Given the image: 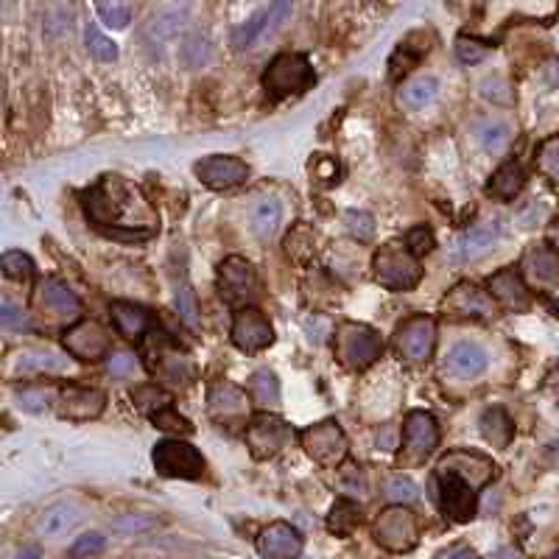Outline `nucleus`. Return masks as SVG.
Segmentation results:
<instances>
[{
	"instance_id": "nucleus-7",
	"label": "nucleus",
	"mask_w": 559,
	"mask_h": 559,
	"mask_svg": "<svg viewBox=\"0 0 559 559\" xmlns=\"http://www.w3.org/2000/svg\"><path fill=\"white\" fill-rule=\"evenodd\" d=\"M375 540L381 548L403 554L419 540V517L409 506H389L375 520Z\"/></svg>"
},
{
	"instance_id": "nucleus-27",
	"label": "nucleus",
	"mask_w": 559,
	"mask_h": 559,
	"mask_svg": "<svg viewBox=\"0 0 559 559\" xmlns=\"http://www.w3.org/2000/svg\"><path fill=\"white\" fill-rule=\"evenodd\" d=\"M40 303L45 311H51L59 319H76L82 313V303L76 294L62 280H45L40 288Z\"/></svg>"
},
{
	"instance_id": "nucleus-24",
	"label": "nucleus",
	"mask_w": 559,
	"mask_h": 559,
	"mask_svg": "<svg viewBox=\"0 0 559 559\" xmlns=\"http://www.w3.org/2000/svg\"><path fill=\"white\" fill-rule=\"evenodd\" d=\"M487 291H489V297L501 303L504 308H515V311L529 308V288H525V280L515 266L492 275L487 283Z\"/></svg>"
},
{
	"instance_id": "nucleus-33",
	"label": "nucleus",
	"mask_w": 559,
	"mask_h": 559,
	"mask_svg": "<svg viewBox=\"0 0 559 559\" xmlns=\"http://www.w3.org/2000/svg\"><path fill=\"white\" fill-rule=\"evenodd\" d=\"M79 523V509L71 506V504H56L51 506L45 515H43V523H40V532L45 537H59L64 532H71L73 525Z\"/></svg>"
},
{
	"instance_id": "nucleus-15",
	"label": "nucleus",
	"mask_w": 559,
	"mask_h": 559,
	"mask_svg": "<svg viewBox=\"0 0 559 559\" xmlns=\"http://www.w3.org/2000/svg\"><path fill=\"white\" fill-rule=\"evenodd\" d=\"M196 177H199L207 188L213 190H226V188H236L249 177L246 162L238 157H229V154H213L196 162Z\"/></svg>"
},
{
	"instance_id": "nucleus-52",
	"label": "nucleus",
	"mask_w": 559,
	"mask_h": 559,
	"mask_svg": "<svg viewBox=\"0 0 559 559\" xmlns=\"http://www.w3.org/2000/svg\"><path fill=\"white\" fill-rule=\"evenodd\" d=\"M101 548H104V537L98 535V532H90V535H82V537L73 543L71 556H73V559H90V556H95Z\"/></svg>"
},
{
	"instance_id": "nucleus-14",
	"label": "nucleus",
	"mask_w": 559,
	"mask_h": 559,
	"mask_svg": "<svg viewBox=\"0 0 559 559\" xmlns=\"http://www.w3.org/2000/svg\"><path fill=\"white\" fill-rule=\"evenodd\" d=\"M207 414L218 425H238L249 417L246 391L229 381H216L207 391Z\"/></svg>"
},
{
	"instance_id": "nucleus-22",
	"label": "nucleus",
	"mask_w": 559,
	"mask_h": 559,
	"mask_svg": "<svg viewBox=\"0 0 559 559\" xmlns=\"http://www.w3.org/2000/svg\"><path fill=\"white\" fill-rule=\"evenodd\" d=\"M288 14H291V4H285V0H280V4H272V6H266V9H257L244 25H238V28L233 31V48H236V51L249 48L260 34H266V31L277 28Z\"/></svg>"
},
{
	"instance_id": "nucleus-10",
	"label": "nucleus",
	"mask_w": 559,
	"mask_h": 559,
	"mask_svg": "<svg viewBox=\"0 0 559 559\" xmlns=\"http://www.w3.org/2000/svg\"><path fill=\"white\" fill-rule=\"evenodd\" d=\"M291 439H294L291 425L285 419L269 414V411L255 414L249 419V425H246V445H249L255 458H272V456H277L280 450H285L291 445Z\"/></svg>"
},
{
	"instance_id": "nucleus-38",
	"label": "nucleus",
	"mask_w": 559,
	"mask_h": 559,
	"mask_svg": "<svg viewBox=\"0 0 559 559\" xmlns=\"http://www.w3.org/2000/svg\"><path fill=\"white\" fill-rule=\"evenodd\" d=\"M210 40L207 37H199V34H193L188 37L182 45H179V62L185 64L188 71H196V68H205V64L210 62Z\"/></svg>"
},
{
	"instance_id": "nucleus-8",
	"label": "nucleus",
	"mask_w": 559,
	"mask_h": 559,
	"mask_svg": "<svg viewBox=\"0 0 559 559\" xmlns=\"http://www.w3.org/2000/svg\"><path fill=\"white\" fill-rule=\"evenodd\" d=\"M313 82H316L313 68H311V62L303 53H280L269 64L266 76H263V84H266V90L275 98L305 92Z\"/></svg>"
},
{
	"instance_id": "nucleus-28",
	"label": "nucleus",
	"mask_w": 559,
	"mask_h": 559,
	"mask_svg": "<svg viewBox=\"0 0 559 559\" xmlns=\"http://www.w3.org/2000/svg\"><path fill=\"white\" fill-rule=\"evenodd\" d=\"M112 319L126 339H143L151 327V316L140 305L131 303H112Z\"/></svg>"
},
{
	"instance_id": "nucleus-6",
	"label": "nucleus",
	"mask_w": 559,
	"mask_h": 559,
	"mask_svg": "<svg viewBox=\"0 0 559 559\" xmlns=\"http://www.w3.org/2000/svg\"><path fill=\"white\" fill-rule=\"evenodd\" d=\"M151 462H154V470L166 478H188V481H196L205 476V458L202 453L196 450L193 445L188 442H179V439H162L154 445V453H151Z\"/></svg>"
},
{
	"instance_id": "nucleus-26",
	"label": "nucleus",
	"mask_w": 559,
	"mask_h": 559,
	"mask_svg": "<svg viewBox=\"0 0 559 559\" xmlns=\"http://www.w3.org/2000/svg\"><path fill=\"white\" fill-rule=\"evenodd\" d=\"M523 269L537 285H559V252L548 244H537L525 252Z\"/></svg>"
},
{
	"instance_id": "nucleus-11",
	"label": "nucleus",
	"mask_w": 559,
	"mask_h": 559,
	"mask_svg": "<svg viewBox=\"0 0 559 559\" xmlns=\"http://www.w3.org/2000/svg\"><path fill=\"white\" fill-rule=\"evenodd\" d=\"M218 294L226 305H246L257 297V275L246 257H226L218 266Z\"/></svg>"
},
{
	"instance_id": "nucleus-4",
	"label": "nucleus",
	"mask_w": 559,
	"mask_h": 559,
	"mask_svg": "<svg viewBox=\"0 0 559 559\" xmlns=\"http://www.w3.org/2000/svg\"><path fill=\"white\" fill-rule=\"evenodd\" d=\"M383 352V342L381 336L372 331V327L361 324V322H344L336 331V355L339 361L352 370V372H364L367 367H372L375 361Z\"/></svg>"
},
{
	"instance_id": "nucleus-55",
	"label": "nucleus",
	"mask_w": 559,
	"mask_h": 559,
	"mask_svg": "<svg viewBox=\"0 0 559 559\" xmlns=\"http://www.w3.org/2000/svg\"><path fill=\"white\" fill-rule=\"evenodd\" d=\"M456 56L462 59L465 64H476L487 56V45H481L478 40H470V37H458L456 40Z\"/></svg>"
},
{
	"instance_id": "nucleus-3",
	"label": "nucleus",
	"mask_w": 559,
	"mask_h": 559,
	"mask_svg": "<svg viewBox=\"0 0 559 559\" xmlns=\"http://www.w3.org/2000/svg\"><path fill=\"white\" fill-rule=\"evenodd\" d=\"M146 361L149 370L162 386L182 389L193 381V361L188 358L185 350L177 347V342L169 333H157L151 331L146 339Z\"/></svg>"
},
{
	"instance_id": "nucleus-56",
	"label": "nucleus",
	"mask_w": 559,
	"mask_h": 559,
	"mask_svg": "<svg viewBox=\"0 0 559 559\" xmlns=\"http://www.w3.org/2000/svg\"><path fill=\"white\" fill-rule=\"evenodd\" d=\"M0 324H4L6 331H14V327L25 324V313L17 305H12V300H4L0 303Z\"/></svg>"
},
{
	"instance_id": "nucleus-45",
	"label": "nucleus",
	"mask_w": 559,
	"mask_h": 559,
	"mask_svg": "<svg viewBox=\"0 0 559 559\" xmlns=\"http://www.w3.org/2000/svg\"><path fill=\"white\" fill-rule=\"evenodd\" d=\"M135 403H138L149 417H154V414H159L162 409L171 406V398H169V394H162L157 386H140V389L135 391Z\"/></svg>"
},
{
	"instance_id": "nucleus-18",
	"label": "nucleus",
	"mask_w": 559,
	"mask_h": 559,
	"mask_svg": "<svg viewBox=\"0 0 559 559\" xmlns=\"http://www.w3.org/2000/svg\"><path fill=\"white\" fill-rule=\"evenodd\" d=\"M501 229H504L501 218H487V221H478L476 226L465 229V233L456 238V244L450 246V260L467 263V260L481 257L492 244L501 238Z\"/></svg>"
},
{
	"instance_id": "nucleus-59",
	"label": "nucleus",
	"mask_w": 559,
	"mask_h": 559,
	"mask_svg": "<svg viewBox=\"0 0 559 559\" xmlns=\"http://www.w3.org/2000/svg\"><path fill=\"white\" fill-rule=\"evenodd\" d=\"M437 559H478V554L470 545H453V548L442 551Z\"/></svg>"
},
{
	"instance_id": "nucleus-43",
	"label": "nucleus",
	"mask_w": 559,
	"mask_h": 559,
	"mask_svg": "<svg viewBox=\"0 0 559 559\" xmlns=\"http://www.w3.org/2000/svg\"><path fill=\"white\" fill-rule=\"evenodd\" d=\"M84 40H87V51H90L95 59H101V62H112V59H118V48H115V43L107 40V37L101 34V31H98L95 23L87 25Z\"/></svg>"
},
{
	"instance_id": "nucleus-47",
	"label": "nucleus",
	"mask_w": 559,
	"mask_h": 559,
	"mask_svg": "<svg viewBox=\"0 0 559 559\" xmlns=\"http://www.w3.org/2000/svg\"><path fill=\"white\" fill-rule=\"evenodd\" d=\"M53 398V389H20L17 391V406L23 411H45Z\"/></svg>"
},
{
	"instance_id": "nucleus-39",
	"label": "nucleus",
	"mask_w": 559,
	"mask_h": 559,
	"mask_svg": "<svg viewBox=\"0 0 559 559\" xmlns=\"http://www.w3.org/2000/svg\"><path fill=\"white\" fill-rule=\"evenodd\" d=\"M537 171L559 188V138H548L537 149Z\"/></svg>"
},
{
	"instance_id": "nucleus-35",
	"label": "nucleus",
	"mask_w": 559,
	"mask_h": 559,
	"mask_svg": "<svg viewBox=\"0 0 559 559\" xmlns=\"http://www.w3.org/2000/svg\"><path fill=\"white\" fill-rule=\"evenodd\" d=\"M280 218H283V210L275 199H263L255 205L252 210V226H255V233L260 241H269L275 233H277V226H280Z\"/></svg>"
},
{
	"instance_id": "nucleus-49",
	"label": "nucleus",
	"mask_w": 559,
	"mask_h": 559,
	"mask_svg": "<svg viewBox=\"0 0 559 559\" xmlns=\"http://www.w3.org/2000/svg\"><path fill=\"white\" fill-rule=\"evenodd\" d=\"M95 12L110 28H126L131 23V9L126 4H115V0L112 4H98Z\"/></svg>"
},
{
	"instance_id": "nucleus-2",
	"label": "nucleus",
	"mask_w": 559,
	"mask_h": 559,
	"mask_svg": "<svg viewBox=\"0 0 559 559\" xmlns=\"http://www.w3.org/2000/svg\"><path fill=\"white\" fill-rule=\"evenodd\" d=\"M498 467L489 456L476 450H450L439 458L431 478V496L453 523H467L476 517L478 492L496 481Z\"/></svg>"
},
{
	"instance_id": "nucleus-31",
	"label": "nucleus",
	"mask_w": 559,
	"mask_h": 559,
	"mask_svg": "<svg viewBox=\"0 0 559 559\" xmlns=\"http://www.w3.org/2000/svg\"><path fill=\"white\" fill-rule=\"evenodd\" d=\"M437 90H439V84L434 76H417V79H409L406 84H400L398 101L406 110H422L437 98Z\"/></svg>"
},
{
	"instance_id": "nucleus-60",
	"label": "nucleus",
	"mask_w": 559,
	"mask_h": 559,
	"mask_svg": "<svg viewBox=\"0 0 559 559\" xmlns=\"http://www.w3.org/2000/svg\"><path fill=\"white\" fill-rule=\"evenodd\" d=\"M378 445L383 448V450H394L398 448V434H394V429H381V434H378Z\"/></svg>"
},
{
	"instance_id": "nucleus-37",
	"label": "nucleus",
	"mask_w": 559,
	"mask_h": 559,
	"mask_svg": "<svg viewBox=\"0 0 559 559\" xmlns=\"http://www.w3.org/2000/svg\"><path fill=\"white\" fill-rule=\"evenodd\" d=\"M512 140V126L506 120H498V118H492V120H484L478 126V143L487 149V151H501L506 149V143Z\"/></svg>"
},
{
	"instance_id": "nucleus-40",
	"label": "nucleus",
	"mask_w": 559,
	"mask_h": 559,
	"mask_svg": "<svg viewBox=\"0 0 559 559\" xmlns=\"http://www.w3.org/2000/svg\"><path fill=\"white\" fill-rule=\"evenodd\" d=\"M383 496H386L389 501H394V506H409V504H414V501L419 498V489H417V484H414L411 478H406V476H391V478L386 481V487H383Z\"/></svg>"
},
{
	"instance_id": "nucleus-36",
	"label": "nucleus",
	"mask_w": 559,
	"mask_h": 559,
	"mask_svg": "<svg viewBox=\"0 0 559 559\" xmlns=\"http://www.w3.org/2000/svg\"><path fill=\"white\" fill-rule=\"evenodd\" d=\"M71 361L62 358L56 352H25L17 358V370L20 372H64Z\"/></svg>"
},
{
	"instance_id": "nucleus-1",
	"label": "nucleus",
	"mask_w": 559,
	"mask_h": 559,
	"mask_svg": "<svg viewBox=\"0 0 559 559\" xmlns=\"http://www.w3.org/2000/svg\"><path fill=\"white\" fill-rule=\"evenodd\" d=\"M82 207L87 218L118 241H146L157 233V213L138 185L123 177H101L82 193Z\"/></svg>"
},
{
	"instance_id": "nucleus-46",
	"label": "nucleus",
	"mask_w": 559,
	"mask_h": 559,
	"mask_svg": "<svg viewBox=\"0 0 559 559\" xmlns=\"http://www.w3.org/2000/svg\"><path fill=\"white\" fill-rule=\"evenodd\" d=\"M174 300H177V311L182 316V322L190 327V331H196L199 327V308H196V300H193V291L188 283L177 285V294H174Z\"/></svg>"
},
{
	"instance_id": "nucleus-57",
	"label": "nucleus",
	"mask_w": 559,
	"mask_h": 559,
	"mask_svg": "<svg viewBox=\"0 0 559 559\" xmlns=\"http://www.w3.org/2000/svg\"><path fill=\"white\" fill-rule=\"evenodd\" d=\"M112 529H115V532H123V535H131V532H146V529H151V520L129 515V517L115 520V523H112Z\"/></svg>"
},
{
	"instance_id": "nucleus-17",
	"label": "nucleus",
	"mask_w": 559,
	"mask_h": 559,
	"mask_svg": "<svg viewBox=\"0 0 559 559\" xmlns=\"http://www.w3.org/2000/svg\"><path fill=\"white\" fill-rule=\"evenodd\" d=\"M442 308L450 316H473V319H489L498 313V305L489 297V291H481L473 283L456 285L445 297Z\"/></svg>"
},
{
	"instance_id": "nucleus-51",
	"label": "nucleus",
	"mask_w": 559,
	"mask_h": 559,
	"mask_svg": "<svg viewBox=\"0 0 559 559\" xmlns=\"http://www.w3.org/2000/svg\"><path fill=\"white\" fill-rule=\"evenodd\" d=\"M151 419H154L157 429H166V431H179V434H190V431H193V425H190L188 419H182V417L174 411V406L162 409V411L154 414Z\"/></svg>"
},
{
	"instance_id": "nucleus-63",
	"label": "nucleus",
	"mask_w": 559,
	"mask_h": 559,
	"mask_svg": "<svg viewBox=\"0 0 559 559\" xmlns=\"http://www.w3.org/2000/svg\"><path fill=\"white\" fill-rule=\"evenodd\" d=\"M548 559H559V551H554V554H551Z\"/></svg>"
},
{
	"instance_id": "nucleus-19",
	"label": "nucleus",
	"mask_w": 559,
	"mask_h": 559,
	"mask_svg": "<svg viewBox=\"0 0 559 559\" xmlns=\"http://www.w3.org/2000/svg\"><path fill=\"white\" fill-rule=\"evenodd\" d=\"M233 342L244 352H257V350H266L275 342V331H272L269 319L260 311L244 308L233 322Z\"/></svg>"
},
{
	"instance_id": "nucleus-54",
	"label": "nucleus",
	"mask_w": 559,
	"mask_h": 559,
	"mask_svg": "<svg viewBox=\"0 0 559 559\" xmlns=\"http://www.w3.org/2000/svg\"><path fill=\"white\" fill-rule=\"evenodd\" d=\"M339 487L347 492V496H367V478L361 473V467H347L339 476Z\"/></svg>"
},
{
	"instance_id": "nucleus-58",
	"label": "nucleus",
	"mask_w": 559,
	"mask_h": 559,
	"mask_svg": "<svg viewBox=\"0 0 559 559\" xmlns=\"http://www.w3.org/2000/svg\"><path fill=\"white\" fill-rule=\"evenodd\" d=\"M313 171H316V177L324 179V182H333V179L339 177V166H336L333 159H327V157H319V159H316Z\"/></svg>"
},
{
	"instance_id": "nucleus-42",
	"label": "nucleus",
	"mask_w": 559,
	"mask_h": 559,
	"mask_svg": "<svg viewBox=\"0 0 559 559\" xmlns=\"http://www.w3.org/2000/svg\"><path fill=\"white\" fill-rule=\"evenodd\" d=\"M0 266H4V275L9 280L28 283L31 277H34V263H31V257L23 252H6L4 260H0Z\"/></svg>"
},
{
	"instance_id": "nucleus-30",
	"label": "nucleus",
	"mask_w": 559,
	"mask_h": 559,
	"mask_svg": "<svg viewBox=\"0 0 559 559\" xmlns=\"http://www.w3.org/2000/svg\"><path fill=\"white\" fill-rule=\"evenodd\" d=\"M481 434L489 445H496V448H509L512 437H515V425L509 419V414L504 409H487L481 414Z\"/></svg>"
},
{
	"instance_id": "nucleus-5",
	"label": "nucleus",
	"mask_w": 559,
	"mask_h": 559,
	"mask_svg": "<svg viewBox=\"0 0 559 559\" xmlns=\"http://www.w3.org/2000/svg\"><path fill=\"white\" fill-rule=\"evenodd\" d=\"M372 266H375V280L389 291H411L422 280V266L417 255L409 252V246H398V244L381 246Z\"/></svg>"
},
{
	"instance_id": "nucleus-29",
	"label": "nucleus",
	"mask_w": 559,
	"mask_h": 559,
	"mask_svg": "<svg viewBox=\"0 0 559 559\" xmlns=\"http://www.w3.org/2000/svg\"><path fill=\"white\" fill-rule=\"evenodd\" d=\"M523 182H525V177H523L520 162L509 159V162H504V166L496 174H492V179L487 185V193L496 196V199H501V202H509V199H515V196L523 190Z\"/></svg>"
},
{
	"instance_id": "nucleus-34",
	"label": "nucleus",
	"mask_w": 559,
	"mask_h": 559,
	"mask_svg": "<svg viewBox=\"0 0 559 559\" xmlns=\"http://www.w3.org/2000/svg\"><path fill=\"white\" fill-rule=\"evenodd\" d=\"M358 523H361V509L352 501L342 498L331 509V517H327V529H331L336 537H350L358 529Z\"/></svg>"
},
{
	"instance_id": "nucleus-32",
	"label": "nucleus",
	"mask_w": 559,
	"mask_h": 559,
	"mask_svg": "<svg viewBox=\"0 0 559 559\" xmlns=\"http://www.w3.org/2000/svg\"><path fill=\"white\" fill-rule=\"evenodd\" d=\"M249 394L252 400L260 406V409H277L280 406V381L272 370H257L252 378H249Z\"/></svg>"
},
{
	"instance_id": "nucleus-48",
	"label": "nucleus",
	"mask_w": 559,
	"mask_h": 559,
	"mask_svg": "<svg viewBox=\"0 0 559 559\" xmlns=\"http://www.w3.org/2000/svg\"><path fill=\"white\" fill-rule=\"evenodd\" d=\"M107 370H110V375H112V378L123 381V378H131V375H135V372L140 370V364H138L135 352H126V350H120V352H112V355H110V361H107Z\"/></svg>"
},
{
	"instance_id": "nucleus-25",
	"label": "nucleus",
	"mask_w": 559,
	"mask_h": 559,
	"mask_svg": "<svg viewBox=\"0 0 559 559\" xmlns=\"http://www.w3.org/2000/svg\"><path fill=\"white\" fill-rule=\"evenodd\" d=\"M185 20H188V6H162V9H157L143 25V43L146 45H162V43L174 40L182 31Z\"/></svg>"
},
{
	"instance_id": "nucleus-16",
	"label": "nucleus",
	"mask_w": 559,
	"mask_h": 559,
	"mask_svg": "<svg viewBox=\"0 0 559 559\" xmlns=\"http://www.w3.org/2000/svg\"><path fill=\"white\" fill-rule=\"evenodd\" d=\"M62 344L79 361H98L110 352V333L98 322H79L64 333Z\"/></svg>"
},
{
	"instance_id": "nucleus-62",
	"label": "nucleus",
	"mask_w": 559,
	"mask_h": 559,
	"mask_svg": "<svg viewBox=\"0 0 559 559\" xmlns=\"http://www.w3.org/2000/svg\"><path fill=\"white\" fill-rule=\"evenodd\" d=\"M496 559H520V554H517L515 548H501V551L496 554Z\"/></svg>"
},
{
	"instance_id": "nucleus-41",
	"label": "nucleus",
	"mask_w": 559,
	"mask_h": 559,
	"mask_svg": "<svg viewBox=\"0 0 559 559\" xmlns=\"http://www.w3.org/2000/svg\"><path fill=\"white\" fill-rule=\"evenodd\" d=\"M285 252L294 260L305 263L313 255V233H311V226H305V224L294 226L291 233H288V238H285Z\"/></svg>"
},
{
	"instance_id": "nucleus-61",
	"label": "nucleus",
	"mask_w": 559,
	"mask_h": 559,
	"mask_svg": "<svg viewBox=\"0 0 559 559\" xmlns=\"http://www.w3.org/2000/svg\"><path fill=\"white\" fill-rule=\"evenodd\" d=\"M17 559H40V548H37V545H28V548L20 551Z\"/></svg>"
},
{
	"instance_id": "nucleus-12",
	"label": "nucleus",
	"mask_w": 559,
	"mask_h": 559,
	"mask_svg": "<svg viewBox=\"0 0 559 559\" xmlns=\"http://www.w3.org/2000/svg\"><path fill=\"white\" fill-rule=\"evenodd\" d=\"M437 344V322L431 316H411L409 322L400 324L398 336H394V347L406 361H425L431 358Z\"/></svg>"
},
{
	"instance_id": "nucleus-13",
	"label": "nucleus",
	"mask_w": 559,
	"mask_h": 559,
	"mask_svg": "<svg viewBox=\"0 0 559 559\" xmlns=\"http://www.w3.org/2000/svg\"><path fill=\"white\" fill-rule=\"evenodd\" d=\"M104 406H107V394L101 389L71 383L56 391V409H59V417L64 419H76V422L95 419L104 411Z\"/></svg>"
},
{
	"instance_id": "nucleus-9",
	"label": "nucleus",
	"mask_w": 559,
	"mask_h": 559,
	"mask_svg": "<svg viewBox=\"0 0 559 559\" xmlns=\"http://www.w3.org/2000/svg\"><path fill=\"white\" fill-rule=\"evenodd\" d=\"M300 439H303L305 453L322 467H339L347 458V450H350L344 431L339 429V422H333V419H324L319 425H311V429L303 431Z\"/></svg>"
},
{
	"instance_id": "nucleus-20",
	"label": "nucleus",
	"mask_w": 559,
	"mask_h": 559,
	"mask_svg": "<svg viewBox=\"0 0 559 559\" xmlns=\"http://www.w3.org/2000/svg\"><path fill=\"white\" fill-rule=\"evenodd\" d=\"M257 551L263 559H297L303 554V535L291 523H269L257 537Z\"/></svg>"
},
{
	"instance_id": "nucleus-50",
	"label": "nucleus",
	"mask_w": 559,
	"mask_h": 559,
	"mask_svg": "<svg viewBox=\"0 0 559 559\" xmlns=\"http://www.w3.org/2000/svg\"><path fill=\"white\" fill-rule=\"evenodd\" d=\"M71 6H53L45 17V34L48 37H62V34H68L71 31Z\"/></svg>"
},
{
	"instance_id": "nucleus-21",
	"label": "nucleus",
	"mask_w": 559,
	"mask_h": 559,
	"mask_svg": "<svg viewBox=\"0 0 559 559\" xmlns=\"http://www.w3.org/2000/svg\"><path fill=\"white\" fill-rule=\"evenodd\" d=\"M403 439H406V450L411 458L431 456L434 448L439 445V425H437L434 414L411 411L406 417V425H403Z\"/></svg>"
},
{
	"instance_id": "nucleus-44",
	"label": "nucleus",
	"mask_w": 559,
	"mask_h": 559,
	"mask_svg": "<svg viewBox=\"0 0 559 559\" xmlns=\"http://www.w3.org/2000/svg\"><path fill=\"white\" fill-rule=\"evenodd\" d=\"M344 226H347V233L358 241H372L375 236V218L364 210H347L344 213Z\"/></svg>"
},
{
	"instance_id": "nucleus-23",
	"label": "nucleus",
	"mask_w": 559,
	"mask_h": 559,
	"mask_svg": "<svg viewBox=\"0 0 559 559\" xmlns=\"http://www.w3.org/2000/svg\"><path fill=\"white\" fill-rule=\"evenodd\" d=\"M445 375L456 381H473L487 370V352L473 342H458L445 355Z\"/></svg>"
},
{
	"instance_id": "nucleus-53",
	"label": "nucleus",
	"mask_w": 559,
	"mask_h": 559,
	"mask_svg": "<svg viewBox=\"0 0 559 559\" xmlns=\"http://www.w3.org/2000/svg\"><path fill=\"white\" fill-rule=\"evenodd\" d=\"M406 246L411 255H425L434 249V233L429 226H414L411 233L406 236Z\"/></svg>"
}]
</instances>
